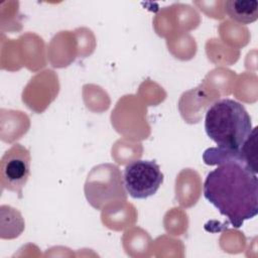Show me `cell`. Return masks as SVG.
I'll list each match as a JSON object with an SVG mask.
<instances>
[{
  "label": "cell",
  "mask_w": 258,
  "mask_h": 258,
  "mask_svg": "<svg viewBox=\"0 0 258 258\" xmlns=\"http://www.w3.org/2000/svg\"><path fill=\"white\" fill-rule=\"evenodd\" d=\"M203 159L218 165L207 174L204 197L234 228L258 214V177L246 163L241 149L208 148Z\"/></svg>",
  "instance_id": "6da1fadb"
},
{
  "label": "cell",
  "mask_w": 258,
  "mask_h": 258,
  "mask_svg": "<svg viewBox=\"0 0 258 258\" xmlns=\"http://www.w3.org/2000/svg\"><path fill=\"white\" fill-rule=\"evenodd\" d=\"M252 129L250 115L235 100L221 99L211 105L206 113V133L220 148L240 149Z\"/></svg>",
  "instance_id": "7a4b0ae2"
},
{
  "label": "cell",
  "mask_w": 258,
  "mask_h": 258,
  "mask_svg": "<svg viewBox=\"0 0 258 258\" xmlns=\"http://www.w3.org/2000/svg\"><path fill=\"white\" fill-rule=\"evenodd\" d=\"M119 168L110 163L95 166L85 183V194L89 203L95 209L114 200H125L126 194Z\"/></svg>",
  "instance_id": "3957f363"
},
{
  "label": "cell",
  "mask_w": 258,
  "mask_h": 258,
  "mask_svg": "<svg viewBox=\"0 0 258 258\" xmlns=\"http://www.w3.org/2000/svg\"><path fill=\"white\" fill-rule=\"evenodd\" d=\"M123 179L129 196L143 200L156 194L163 182V174L154 160H135L126 165Z\"/></svg>",
  "instance_id": "277c9868"
},
{
  "label": "cell",
  "mask_w": 258,
  "mask_h": 258,
  "mask_svg": "<svg viewBox=\"0 0 258 258\" xmlns=\"http://www.w3.org/2000/svg\"><path fill=\"white\" fill-rule=\"evenodd\" d=\"M30 174V153L21 144H13L5 151L0 162V176L3 188L22 194Z\"/></svg>",
  "instance_id": "5b68a950"
},
{
  "label": "cell",
  "mask_w": 258,
  "mask_h": 258,
  "mask_svg": "<svg viewBox=\"0 0 258 258\" xmlns=\"http://www.w3.org/2000/svg\"><path fill=\"white\" fill-rule=\"evenodd\" d=\"M228 16L242 24H249L258 18V2L249 0H229L224 3Z\"/></svg>",
  "instance_id": "8992f818"
}]
</instances>
